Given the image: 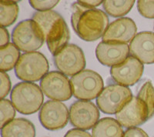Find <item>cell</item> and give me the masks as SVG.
Returning a JSON list of instances; mask_svg holds the SVG:
<instances>
[{
  "label": "cell",
  "mask_w": 154,
  "mask_h": 137,
  "mask_svg": "<svg viewBox=\"0 0 154 137\" xmlns=\"http://www.w3.org/2000/svg\"><path fill=\"white\" fill-rule=\"evenodd\" d=\"M71 23L75 33L82 40L93 42L103 36L109 26V18L100 9L75 2L71 6Z\"/></svg>",
  "instance_id": "cell-1"
},
{
  "label": "cell",
  "mask_w": 154,
  "mask_h": 137,
  "mask_svg": "<svg viewBox=\"0 0 154 137\" xmlns=\"http://www.w3.org/2000/svg\"><path fill=\"white\" fill-rule=\"evenodd\" d=\"M32 20L42 30L52 54L55 56L68 45L70 39L69 30L60 13L53 10L37 12L34 13Z\"/></svg>",
  "instance_id": "cell-2"
},
{
  "label": "cell",
  "mask_w": 154,
  "mask_h": 137,
  "mask_svg": "<svg viewBox=\"0 0 154 137\" xmlns=\"http://www.w3.org/2000/svg\"><path fill=\"white\" fill-rule=\"evenodd\" d=\"M11 100L19 113L30 115L36 113L42 106L44 96L38 85L29 82L16 84L11 92Z\"/></svg>",
  "instance_id": "cell-3"
},
{
  "label": "cell",
  "mask_w": 154,
  "mask_h": 137,
  "mask_svg": "<svg viewBox=\"0 0 154 137\" xmlns=\"http://www.w3.org/2000/svg\"><path fill=\"white\" fill-rule=\"evenodd\" d=\"M47 59L39 52L25 53L19 58L15 73L24 82H37L46 76L49 71Z\"/></svg>",
  "instance_id": "cell-4"
},
{
  "label": "cell",
  "mask_w": 154,
  "mask_h": 137,
  "mask_svg": "<svg viewBox=\"0 0 154 137\" xmlns=\"http://www.w3.org/2000/svg\"><path fill=\"white\" fill-rule=\"evenodd\" d=\"M72 95L79 100H93L103 90L101 76L90 69H85L70 79Z\"/></svg>",
  "instance_id": "cell-5"
},
{
  "label": "cell",
  "mask_w": 154,
  "mask_h": 137,
  "mask_svg": "<svg viewBox=\"0 0 154 137\" xmlns=\"http://www.w3.org/2000/svg\"><path fill=\"white\" fill-rule=\"evenodd\" d=\"M12 42L23 52H35L43 45L44 35L35 21L26 20L16 25L12 34Z\"/></svg>",
  "instance_id": "cell-6"
},
{
  "label": "cell",
  "mask_w": 154,
  "mask_h": 137,
  "mask_svg": "<svg viewBox=\"0 0 154 137\" xmlns=\"http://www.w3.org/2000/svg\"><path fill=\"white\" fill-rule=\"evenodd\" d=\"M133 98L130 88L119 84L106 86L96 99L99 109L106 114H116Z\"/></svg>",
  "instance_id": "cell-7"
},
{
  "label": "cell",
  "mask_w": 154,
  "mask_h": 137,
  "mask_svg": "<svg viewBox=\"0 0 154 137\" xmlns=\"http://www.w3.org/2000/svg\"><path fill=\"white\" fill-rule=\"evenodd\" d=\"M58 70L67 76H73L86 66V59L82 49L76 45L68 44L54 56Z\"/></svg>",
  "instance_id": "cell-8"
},
{
  "label": "cell",
  "mask_w": 154,
  "mask_h": 137,
  "mask_svg": "<svg viewBox=\"0 0 154 137\" xmlns=\"http://www.w3.org/2000/svg\"><path fill=\"white\" fill-rule=\"evenodd\" d=\"M40 88L44 95L56 101H66L72 96L70 80L63 73L52 71L40 81Z\"/></svg>",
  "instance_id": "cell-9"
},
{
  "label": "cell",
  "mask_w": 154,
  "mask_h": 137,
  "mask_svg": "<svg viewBox=\"0 0 154 137\" xmlns=\"http://www.w3.org/2000/svg\"><path fill=\"white\" fill-rule=\"evenodd\" d=\"M38 119L44 128L56 131L64 128L69 120L66 105L56 100L47 101L41 107Z\"/></svg>",
  "instance_id": "cell-10"
},
{
  "label": "cell",
  "mask_w": 154,
  "mask_h": 137,
  "mask_svg": "<svg viewBox=\"0 0 154 137\" xmlns=\"http://www.w3.org/2000/svg\"><path fill=\"white\" fill-rule=\"evenodd\" d=\"M100 111L94 103L79 100L72 103L69 109V121L73 126L80 129L93 128L100 120Z\"/></svg>",
  "instance_id": "cell-11"
},
{
  "label": "cell",
  "mask_w": 154,
  "mask_h": 137,
  "mask_svg": "<svg viewBox=\"0 0 154 137\" xmlns=\"http://www.w3.org/2000/svg\"><path fill=\"white\" fill-rule=\"evenodd\" d=\"M116 119L122 126L130 129L142 125L149 120L146 105L137 96L131 100L116 114Z\"/></svg>",
  "instance_id": "cell-12"
},
{
  "label": "cell",
  "mask_w": 154,
  "mask_h": 137,
  "mask_svg": "<svg viewBox=\"0 0 154 137\" xmlns=\"http://www.w3.org/2000/svg\"><path fill=\"white\" fill-rule=\"evenodd\" d=\"M143 68L141 62L130 56L123 63L111 67L110 74L116 83L127 87L133 86L141 79Z\"/></svg>",
  "instance_id": "cell-13"
},
{
  "label": "cell",
  "mask_w": 154,
  "mask_h": 137,
  "mask_svg": "<svg viewBox=\"0 0 154 137\" xmlns=\"http://www.w3.org/2000/svg\"><path fill=\"white\" fill-rule=\"evenodd\" d=\"M130 53V46L126 43L101 42L96 49L98 61L102 65L111 67L123 63Z\"/></svg>",
  "instance_id": "cell-14"
},
{
  "label": "cell",
  "mask_w": 154,
  "mask_h": 137,
  "mask_svg": "<svg viewBox=\"0 0 154 137\" xmlns=\"http://www.w3.org/2000/svg\"><path fill=\"white\" fill-rule=\"evenodd\" d=\"M137 27L132 19L123 17L115 20L109 25L104 33L103 42L127 43L137 35Z\"/></svg>",
  "instance_id": "cell-15"
},
{
  "label": "cell",
  "mask_w": 154,
  "mask_h": 137,
  "mask_svg": "<svg viewBox=\"0 0 154 137\" xmlns=\"http://www.w3.org/2000/svg\"><path fill=\"white\" fill-rule=\"evenodd\" d=\"M132 56L143 64L154 63V33L141 32L135 35L130 44Z\"/></svg>",
  "instance_id": "cell-16"
},
{
  "label": "cell",
  "mask_w": 154,
  "mask_h": 137,
  "mask_svg": "<svg viewBox=\"0 0 154 137\" xmlns=\"http://www.w3.org/2000/svg\"><path fill=\"white\" fill-rule=\"evenodd\" d=\"M2 137H35L33 123L24 118H18L1 129Z\"/></svg>",
  "instance_id": "cell-17"
},
{
  "label": "cell",
  "mask_w": 154,
  "mask_h": 137,
  "mask_svg": "<svg viewBox=\"0 0 154 137\" xmlns=\"http://www.w3.org/2000/svg\"><path fill=\"white\" fill-rule=\"evenodd\" d=\"M93 137H123L122 126L113 118L106 117L99 120L93 128Z\"/></svg>",
  "instance_id": "cell-18"
},
{
  "label": "cell",
  "mask_w": 154,
  "mask_h": 137,
  "mask_svg": "<svg viewBox=\"0 0 154 137\" xmlns=\"http://www.w3.org/2000/svg\"><path fill=\"white\" fill-rule=\"evenodd\" d=\"M19 49L14 43H9L0 49V69L1 72H7L16 67L19 58Z\"/></svg>",
  "instance_id": "cell-19"
},
{
  "label": "cell",
  "mask_w": 154,
  "mask_h": 137,
  "mask_svg": "<svg viewBox=\"0 0 154 137\" xmlns=\"http://www.w3.org/2000/svg\"><path fill=\"white\" fill-rule=\"evenodd\" d=\"M19 15V5L15 1L0 2V25L8 27L15 23Z\"/></svg>",
  "instance_id": "cell-20"
},
{
  "label": "cell",
  "mask_w": 154,
  "mask_h": 137,
  "mask_svg": "<svg viewBox=\"0 0 154 137\" xmlns=\"http://www.w3.org/2000/svg\"><path fill=\"white\" fill-rule=\"evenodd\" d=\"M135 1H103L106 12L112 17H119L126 15L133 8Z\"/></svg>",
  "instance_id": "cell-21"
},
{
  "label": "cell",
  "mask_w": 154,
  "mask_h": 137,
  "mask_svg": "<svg viewBox=\"0 0 154 137\" xmlns=\"http://www.w3.org/2000/svg\"><path fill=\"white\" fill-rule=\"evenodd\" d=\"M137 97L143 101L148 109L149 118H152L154 115V87L151 82L147 81L144 83L139 91Z\"/></svg>",
  "instance_id": "cell-22"
},
{
  "label": "cell",
  "mask_w": 154,
  "mask_h": 137,
  "mask_svg": "<svg viewBox=\"0 0 154 137\" xmlns=\"http://www.w3.org/2000/svg\"><path fill=\"white\" fill-rule=\"evenodd\" d=\"M0 120H1V129L7 123L13 120L16 116V109L14 105L8 99H2L0 102Z\"/></svg>",
  "instance_id": "cell-23"
},
{
  "label": "cell",
  "mask_w": 154,
  "mask_h": 137,
  "mask_svg": "<svg viewBox=\"0 0 154 137\" xmlns=\"http://www.w3.org/2000/svg\"><path fill=\"white\" fill-rule=\"evenodd\" d=\"M137 9L144 17L154 19V1H138Z\"/></svg>",
  "instance_id": "cell-24"
},
{
  "label": "cell",
  "mask_w": 154,
  "mask_h": 137,
  "mask_svg": "<svg viewBox=\"0 0 154 137\" xmlns=\"http://www.w3.org/2000/svg\"><path fill=\"white\" fill-rule=\"evenodd\" d=\"M58 2L59 1H29L32 7L38 12L51 10L57 5Z\"/></svg>",
  "instance_id": "cell-25"
},
{
  "label": "cell",
  "mask_w": 154,
  "mask_h": 137,
  "mask_svg": "<svg viewBox=\"0 0 154 137\" xmlns=\"http://www.w3.org/2000/svg\"><path fill=\"white\" fill-rule=\"evenodd\" d=\"M1 78V92H0V96L3 99L6 96L9 94L11 90V81L6 72H1L0 73Z\"/></svg>",
  "instance_id": "cell-26"
},
{
  "label": "cell",
  "mask_w": 154,
  "mask_h": 137,
  "mask_svg": "<svg viewBox=\"0 0 154 137\" xmlns=\"http://www.w3.org/2000/svg\"><path fill=\"white\" fill-rule=\"evenodd\" d=\"M123 137H149L146 132L138 127L127 129L124 132Z\"/></svg>",
  "instance_id": "cell-27"
},
{
  "label": "cell",
  "mask_w": 154,
  "mask_h": 137,
  "mask_svg": "<svg viewBox=\"0 0 154 137\" xmlns=\"http://www.w3.org/2000/svg\"><path fill=\"white\" fill-rule=\"evenodd\" d=\"M64 137H93L86 131L80 129H72L69 130Z\"/></svg>",
  "instance_id": "cell-28"
},
{
  "label": "cell",
  "mask_w": 154,
  "mask_h": 137,
  "mask_svg": "<svg viewBox=\"0 0 154 137\" xmlns=\"http://www.w3.org/2000/svg\"><path fill=\"white\" fill-rule=\"evenodd\" d=\"M9 35L8 30L5 27L1 26V32H0V46L1 47H4L5 46L9 44Z\"/></svg>",
  "instance_id": "cell-29"
},
{
  "label": "cell",
  "mask_w": 154,
  "mask_h": 137,
  "mask_svg": "<svg viewBox=\"0 0 154 137\" xmlns=\"http://www.w3.org/2000/svg\"><path fill=\"white\" fill-rule=\"evenodd\" d=\"M80 2L83 4V5H86V6L94 8L96 6L101 5L102 3H103V1H100H100L99 0H96V1H80Z\"/></svg>",
  "instance_id": "cell-30"
}]
</instances>
